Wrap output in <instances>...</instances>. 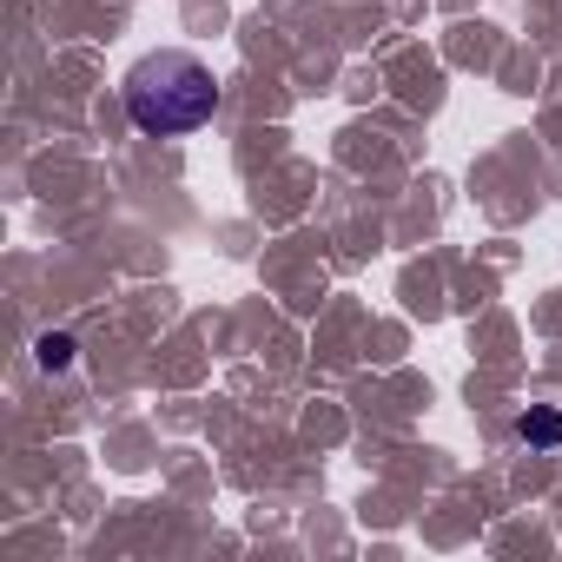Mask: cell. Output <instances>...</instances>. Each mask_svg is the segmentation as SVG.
<instances>
[{
    "instance_id": "cell-1",
    "label": "cell",
    "mask_w": 562,
    "mask_h": 562,
    "mask_svg": "<svg viewBox=\"0 0 562 562\" xmlns=\"http://www.w3.org/2000/svg\"><path fill=\"white\" fill-rule=\"evenodd\" d=\"M218 113V80L199 54L186 47H159L146 54L133 74H126V120L153 139H179V133H199L205 120Z\"/></svg>"
},
{
    "instance_id": "cell-2",
    "label": "cell",
    "mask_w": 562,
    "mask_h": 562,
    "mask_svg": "<svg viewBox=\"0 0 562 562\" xmlns=\"http://www.w3.org/2000/svg\"><path fill=\"white\" fill-rule=\"evenodd\" d=\"M516 443H529V450H562V411H522V417H516Z\"/></svg>"
},
{
    "instance_id": "cell-3",
    "label": "cell",
    "mask_w": 562,
    "mask_h": 562,
    "mask_svg": "<svg viewBox=\"0 0 562 562\" xmlns=\"http://www.w3.org/2000/svg\"><path fill=\"white\" fill-rule=\"evenodd\" d=\"M34 364H41V371H67V364H74V338H67V331H47V338L34 345Z\"/></svg>"
}]
</instances>
